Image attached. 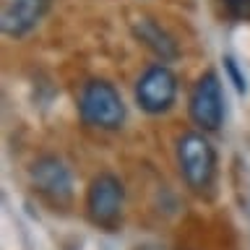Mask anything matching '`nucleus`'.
Instances as JSON below:
<instances>
[{"mask_svg": "<svg viewBox=\"0 0 250 250\" xmlns=\"http://www.w3.org/2000/svg\"><path fill=\"white\" fill-rule=\"evenodd\" d=\"M177 167L193 193H208L216 177V151L203 133H185L177 141Z\"/></svg>", "mask_w": 250, "mask_h": 250, "instance_id": "obj_1", "label": "nucleus"}, {"mask_svg": "<svg viewBox=\"0 0 250 250\" xmlns=\"http://www.w3.org/2000/svg\"><path fill=\"white\" fill-rule=\"evenodd\" d=\"M78 112L83 123L99 130H117L125 123V104L120 91L109 81H89L78 94Z\"/></svg>", "mask_w": 250, "mask_h": 250, "instance_id": "obj_2", "label": "nucleus"}, {"mask_svg": "<svg viewBox=\"0 0 250 250\" xmlns=\"http://www.w3.org/2000/svg\"><path fill=\"white\" fill-rule=\"evenodd\" d=\"M188 112L190 120L198 125L203 133H214L224 123V94L222 81L214 70H206L198 81H195L190 99H188Z\"/></svg>", "mask_w": 250, "mask_h": 250, "instance_id": "obj_3", "label": "nucleus"}, {"mask_svg": "<svg viewBox=\"0 0 250 250\" xmlns=\"http://www.w3.org/2000/svg\"><path fill=\"white\" fill-rule=\"evenodd\" d=\"M123 201H125V188L120 177H115L112 172H102L91 180L89 193H86V211L89 219L97 227L112 229L120 222L123 214Z\"/></svg>", "mask_w": 250, "mask_h": 250, "instance_id": "obj_4", "label": "nucleus"}, {"mask_svg": "<svg viewBox=\"0 0 250 250\" xmlns=\"http://www.w3.org/2000/svg\"><path fill=\"white\" fill-rule=\"evenodd\" d=\"M177 99V76L169 65H151L146 68L136 81V104L148 115H162L175 104Z\"/></svg>", "mask_w": 250, "mask_h": 250, "instance_id": "obj_5", "label": "nucleus"}, {"mask_svg": "<svg viewBox=\"0 0 250 250\" xmlns=\"http://www.w3.org/2000/svg\"><path fill=\"white\" fill-rule=\"evenodd\" d=\"M31 185L39 195H44L55 206H62L73 198V175H70L68 164L55 154H44L31 164Z\"/></svg>", "mask_w": 250, "mask_h": 250, "instance_id": "obj_6", "label": "nucleus"}, {"mask_svg": "<svg viewBox=\"0 0 250 250\" xmlns=\"http://www.w3.org/2000/svg\"><path fill=\"white\" fill-rule=\"evenodd\" d=\"M52 0H3L0 11V26L8 37L19 39L39 26V21L47 16Z\"/></svg>", "mask_w": 250, "mask_h": 250, "instance_id": "obj_7", "label": "nucleus"}, {"mask_svg": "<svg viewBox=\"0 0 250 250\" xmlns=\"http://www.w3.org/2000/svg\"><path fill=\"white\" fill-rule=\"evenodd\" d=\"M133 34H136L138 42L144 44V47H148V50H151L162 62L177 60L180 47H177V42H175V37H172L169 31L162 26V23H156L154 19H148V16L138 19L136 23H133Z\"/></svg>", "mask_w": 250, "mask_h": 250, "instance_id": "obj_8", "label": "nucleus"}, {"mask_svg": "<svg viewBox=\"0 0 250 250\" xmlns=\"http://www.w3.org/2000/svg\"><path fill=\"white\" fill-rule=\"evenodd\" d=\"M224 11L234 21H250V0H222Z\"/></svg>", "mask_w": 250, "mask_h": 250, "instance_id": "obj_9", "label": "nucleus"}, {"mask_svg": "<svg viewBox=\"0 0 250 250\" xmlns=\"http://www.w3.org/2000/svg\"><path fill=\"white\" fill-rule=\"evenodd\" d=\"M224 68L229 70V76H232L234 86H237V91H245V89H248V83H245V78L240 76V70H237V62H234L232 58H224Z\"/></svg>", "mask_w": 250, "mask_h": 250, "instance_id": "obj_10", "label": "nucleus"}]
</instances>
